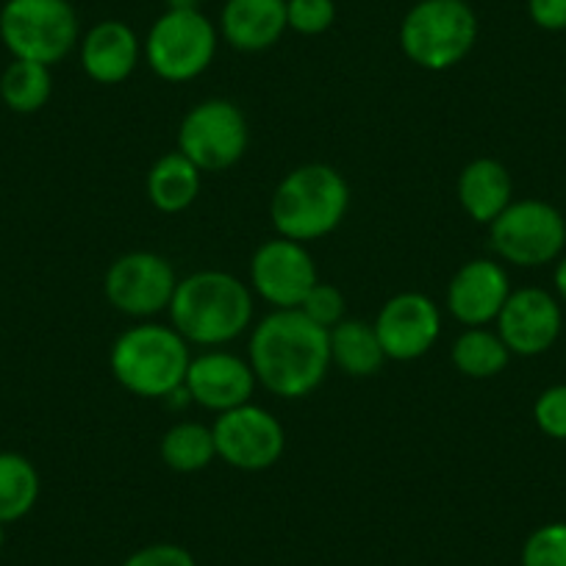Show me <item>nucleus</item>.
Masks as SVG:
<instances>
[{
	"label": "nucleus",
	"mask_w": 566,
	"mask_h": 566,
	"mask_svg": "<svg viewBox=\"0 0 566 566\" xmlns=\"http://www.w3.org/2000/svg\"><path fill=\"white\" fill-rule=\"evenodd\" d=\"M189 342L172 325L139 323L123 331L108 353L114 380L145 400H170L181 395L187 380Z\"/></svg>",
	"instance_id": "nucleus-4"
},
{
	"label": "nucleus",
	"mask_w": 566,
	"mask_h": 566,
	"mask_svg": "<svg viewBox=\"0 0 566 566\" xmlns=\"http://www.w3.org/2000/svg\"><path fill=\"white\" fill-rule=\"evenodd\" d=\"M450 361L461 375L472 380L497 378L511 361V350L497 331L467 328L450 347Z\"/></svg>",
	"instance_id": "nucleus-23"
},
{
	"label": "nucleus",
	"mask_w": 566,
	"mask_h": 566,
	"mask_svg": "<svg viewBox=\"0 0 566 566\" xmlns=\"http://www.w3.org/2000/svg\"><path fill=\"white\" fill-rule=\"evenodd\" d=\"M211 433H214L217 459L239 472L270 470L286 450V431L281 419L255 402L217 413Z\"/></svg>",
	"instance_id": "nucleus-11"
},
{
	"label": "nucleus",
	"mask_w": 566,
	"mask_h": 566,
	"mask_svg": "<svg viewBox=\"0 0 566 566\" xmlns=\"http://www.w3.org/2000/svg\"><path fill=\"white\" fill-rule=\"evenodd\" d=\"M527 14L542 31H566V0H527Z\"/></svg>",
	"instance_id": "nucleus-31"
},
{
	"label": "nucleus",
	"mask_w": 566,
	"mask_h": 566,
	"mask_svg": "<svg viewBox=\"0 0 566 566\" xmlns=\"http://www.w3.org/2000/svg\"><path fill=\"white\" fill-rule=\"evenodd\" d=\"M200 178L203 172L181 154L172 150L156 159L148 172V200L161 214H178L187 211L200 195Z\"/></svg>",
	"instance_id": "nucleus-20"
},
{
	"label": "nucleus",
	"mask_w": 566,
	"mask_h": 566,
	"mask_svg": "<svg viewBox=\"0 0 566 566\" xmlns=\"http://www.w3.org/2000/svg\"><path fill=\"white\" fill-rule=\"evenodd\" d=\"M142 53L161 81L187 84L203 75L217 56V29L198 7L167 9L154 25Z\"/></svg>",
	"instance_id": "nucleus-7"
},
{
	"label": "nucleus",
	"mask_w": 566,
	"mask_h": 566,
	"mask_svg": "<svg viewBox=\"0 0 566 566\" xmlns=\"http://www.w3.org/2000/svg\"><path fill=\"white\" fill-rule=\"evenodd\" d=\"M467 3H470V0H467Z\"/></svg>",
	"instance_id": "nucleus-34"
},
{
	"label": "nucleus",
	"mask_w": 566,
	"mask_h": 566,
	"mask_svg": "<svg viewBox=\"0 0 566 566\" xmlns=\"http://www.w3.org/2000/svg\"><path fill=\"white\" fill-rule=\"evenodd\" d=\"M250 142L248 117L226 97H209L184 114L178 125V150L200 172L231 170Z\"/></svg>",
	"instance_id": "nucleus-9"
},
{
	"label": "nucleus",
	"mask_w": 566,
	"mask_h": 566,
	"mask_svg": "<svg viewBox=\"0 0 566 566\" xmlns=\"http://www.w3.org/2000/svg\"><path fill=\"white\" fill-rule=\"evenodd\" d=\"M455 192H459V203L467 217L478 226H489L514 200V181L503 161L481 156L461 170Z\"/></svg>",
	"instance_id": "nucleus-19"
},
{
	"label": "nucleus",
	"mask_w": 566,
	"mask_h": 566,
	"mask_svg": "<svg viewBox=\"0 0 566 566\" xmlns=\"http://www.w3.org/2000/svg\"><path fill=\"white\" fill-rule=\"evenodd\" d=\"M511 295V277L494 259H472L450 277L448 312L467 328H486L503 312Z\"/></svg>",
	"instance_id": "nucleus-16"
},
{
	"label": "nucleus",
	"mask_w": 566,
	"mask_h": 566,
	"mask_svg": "<svg viewBox=\"0 0 566 566\" xmlns=\"http://www.w3.org/2000/svg\"><path fill=\"white\" fill-rule=\"evenodd\" d=\"M373 325L386 361H417L439 342L442 312L422 292H400L380 306Z\"/></svg>",
	"instance_id": "nucleus-13"
},
{
	"label": "nucleus",
	"mask_w": 566,
	"mask_h": 566,
	"mask_svg": "<svg viewBox=\"0 0 566 566\" xmlns=\"http://www.w3.org/2000/svg\"><path fill=\"white\" fill-rule=\"evenodd\" d=\"M159 453L167 470L184 472V475L203 472L206 467H211L217 461L214 433H211L209 424L184 419V422H176L172 428H167L165 437H161Z\"/></svg>",
	"instance_id": "nucleus-22"
},
{
	"label": "nucleus",
	"mask_w": 566,
	"mask_h": 566,
	"mask_svg": "<svg viewBox=\"0 0 566 566\" xmlns=\"http://www.w3.org/2000/svg\"><path fill=\"white\" fill-rule=\"evenodd\" d=\"M3 544H7V525L0 522V549H3Z\"/></svg>",
	"instance_id": "nucleus-33"
},
{
	"label": "nucleus",
	"mask_w": 566,
	"mask_h": 566,
	"mask_svg": "<svg viewBox=\"0 0 566 566\" xmlns=\"http://www.w3.org/2000/svg\"><path fill=\"white\" fill-rule=\"evenodd\" d=\"M538 431L549 439H566V384L549 386L533 402Z\"/></svg>",
	"instance_id": "nucleus-29"
},
{
	"label": "nucleus",
	"mask_w": 566,
	"mask_h": 566,
	"mask_svg": "<svg viewBox=\"0 0 566 566\" xmlns=\"http://www.w3.org/2000/svg\"><path fill=\"white\" fill-rule=\"evenodd\" d=\"M334 0H286V23L295 34L319 36L334 25Z\"/></svg>",
	"instance_id": "nucleus-27"
},
{
	"label": "nucleus",
	"mask_w": 566,
	"mask_h": 566,
	"mask_svg": "<svg viewBox=\"0 0 566 566\" xmlns=\"http://www.w3.org/2000/svg\"><path fill=\"white\" fill-rule=\"evenodd\" d=\"M53 92V75L51 67L40 62H25V59H14L3 75H0V97L12 112L18 114H34L45 108Z\"/></svg>",
	"instance_id": "nucleus-25"
},
{
	"label": "nucleus",
	"mask_w": 566,
	"mask_h": 566,
	"mask_svg": "<svg viewBox=\"0 0 566 566\" xmlns=\"http://www.w3.org/2000/svg\"><path fill=\"white\" fill-rule=\"evenodd\" d=\"M317 281L312 253L295 239H266L250 259V290L272 308H301Z\"/></svg>",
	"instance_id": "nucleus-12"
},
{
	"label": "nucleus",
	"mask_w": 566,
	"mask_h": 566,
	"mask_svg": "<svg viewBox=\"0 0 566 566\" xmlns=\"http://www.w3.org/2000/svg\"><path fill=\"white\" fill-rule=\"evenodd\" d=\"M40 472L25 455L0 453V522H18L34 511L40 500Z\"/></svg>",
	"instance_id": "nucleus-24"
},
{
	"label": "nucleus",
	"mask_w": 566,
	"mask_h": 566,
	"mask_svg": "<svg viewBox=\"0 0 566 566\" xmlns=\"http://www.w3.org/2000/svg\"><path fill=\"white\" fill-rule=\"evenodd\" d=\"M553 277H555V290H558L560 301L566 303V255L558 261V266H555V275Z\"/></svg>",
	"instance_id": "nucleus-32"
},
{
	"label": "nucleus",
	"mask_w": 566,
	"mask_h": 566,
	"mask_svg": "<svg viewBox=\"0 0 566 566\" xmlns=\"http://www.w3.org/2000/svg\"><path fill=\"white\" fill-rule=\"evenodd\" d=\"M142 45L136 31L123 20L95 23L81 40V67L95 84L114 86L134 75Z\"/></svg>",
	"instance_id": "nucleus-17"
},
{
	"label": "nucleus",
	"mask_w": 566,
	"mask_h": 566,
	"mask_svg": "<svg viewBox=\"0 0 566 566\" xmlns=\"http://www.w3.org/2000/svg\"><path fill=\"white\" fill-rule=\"evenodd\" d=\"M494 323L511 356L531 358L542 356L558 342L564 317H560L558 301L549 292L525 286V290L511 292Z\"/></svg>",
	"instance_id": "nucleus-14"
},
{
	"label": "nucleus",
	"mask_w": 566,
	"mask_h": 566,
	"mask_svg": "<svg viewBox=\"0 0 566 566\" xmlns=\"http://www.w3.org/2000/svg\"><path fill=\"white\" fill-rule=\"evenodd\" d=\"M331 336V367H339L350 378H369L380 373L386 364V353L380 347L373 323L364 319H342Z\"/></svg>",
	"instance_id": "nucleus-21"
},
{
	"label": "nucleus",
	"mask_w": 566,
	"mask_h": 566,
	"mask_svg": "<svg viewBox=\"0 0 566 566\" xmlns=\"http://www.w3.org/2000/svg\"><path fill=\"white\" fill-rule=\"evenodd\" d=\"M478 42V18L467 0H419L400 23V48L408 62L444 73L464 62Z\"/></svg>",
	"instance_id": "nucleus-5"
},
{
	"label": "nucleus",
	"mask_w": 566,
	"mask_h": 566,
	"mask_svg": "<svg viewBox=\"0 0 566 566\" xmlns=\"http://www.w3.org/2000/svg\"><path fill=\"white\" fill-rule=\"evenodd\" d=\"M350 211V184L331 165H301L281 178L270 200L277 237L317 242L345 222Z\"/></svg>",
	"instance_id": "nucleus-3"
},
{
	"label": "nucleus",
	"mask_w": 566,
	"mask_h": 566,
	"mask_svg": "<svg viewBox=\"0 0 566 566\" xmlns=\"http://www.w3.org/2000/svg\"><path fill=\"white\" fill-rule=\"evenodd\" d=\"M489 244L509 264L544 266L564 253L566 220L544 200H511L509 209L489 222Z\"/></svg>",
	"instance_id": "nucleus-8"
},
{
	"label": "nucleus",
	"mask_w": 566,
	"mask_h": 566,
	"mask_svg": "<svg viewBox=\"0 0 566 566\" xmlns=\"http://www.w3.org/2000/svg\"><path fill=\"white\" fill-rule=\"evenodd\" d=\"M181 277L170 261L150 250H130L117 255L103 277V295L119 314L148 319L167 312Z\"/></svg>",
	"instance_id": "nucleus-10"
},
{
	"label": "nucleus",
	"mask_w": 566,
	"mask_h": 566,
	"mask_svg": "<svg viewBox=\"0 0 566 566\" xmlns=\"http://www.w3.org/2000/svg\"><path fill=\"white\" fill-rule=\"evenodd\" d=\"M259 386L248 358H239L228 350H206L192 356L184 380V391L200 408L214 413H226L231 408L253 402V391Z\"/></svg>",
	"instance_id": "nucleus-15"
},
{
	"label": "nucleus",
	"mask_w": 566,
	"mask_h": 566,
	"mask_svg": "<svg viewBox=\"0 0 566 566\" xmlns=\"http://www.w3.org/2000/svg\"><path fill=\"white\" fill-rule=\"evenodd\" d=\"M522 566H566V522H547L525 538Z\"/></svg>",
	"instance_id": "nucleus-26"
},
{
	"label": "nucleus",
	"mask_w": 566,
	"mask_h": 566,
	"mask_svg": "<svg viewBox=\"0 0 566 566\" xmlns=\"http://www.w3.org/2000/svg\"><path fill=\"white\" fill-rule=\"evenodd\" d=\"M123 566H198L195 555L181 544L159 542L139 547L123 560Z\"/></svg>",
	"instance_id": "nucleus-30"
},
{
	"label": "nucleus",
	"mask_w": 566,
	"mask_h": 566,
	"mask_svg": "<svg viewBox=\"0 0 566 566\" xmlns=\"http://www.w3.org/2000/svg\"><path fill=\"white\" fill-rule=\"evenodd\" d=\"M170 323L189 345L222 347L253 323V290L222 270L181 277L170 303Z\"/></svg>",
	"instance_id": "nucleus-2"
},
{
	"label": "nucleus",
	"mask_w": 566,
	"mask_h": 566,
	"mask_svg": "<svg viewBox=\"0 0 566 566\" xmlns=\"http://www.w3.org/2000/svg\"><path fill=\"white\" fill-rule=\"evenodd\" d=\"M286 31V0H226L222 7L220 34L233 51H270Z\"/></svg>",
	"instance_id": "nucleus-18"
},
{
	"label": "nucleus",
	"mask_w": 566,
	"mask_h": 566,
	"mask_svg": "<svg viewBox=\"0 0 566 566\" xmlns=\"http://www.w3.org/2000/svg\"><path fill=\"white\" fill-rule=\"evenodd\" d=\"M248 361L270 395L303 400L331 369V336L301 308H275L250 334Z\"/></svg>",
	"instance_id": "nucleus-1"
},
{
	"label": "nucleus",
	"mask_w": 566,
	"mask_h": 566,
	"mask_svg": "<svg viewBox=\"0 0 566 566\" xmlns=\"http://www.w3.org/2000/svg\"><path fill=\"white\" fill-rule=\"evenodd\" d=\"M70 0H7L0 9V40L14 59L53 67L81 40Z\"/></svg>",
	"instance_id": "nucleus-6"
},
{
	"label": "nucleus",
	"mask_w": 566,
	"mask_h": 566,
	"mask_svg": "<svg viewBox=\"0 0 566 566\" xmlns=\"http://www.w3.org/2000/svg\"><path fill=\"white\" fill-rule=\"evenodd\" d=\"M345 308L347 303H345V295H342V290H336L334 283H323V281L314 283V290L308 292L306 301L301 303V312L325 331L336 328V325L345 319Z\"/></svg>",
	"instance_id": "nucleus-28"
}]
</instances>
